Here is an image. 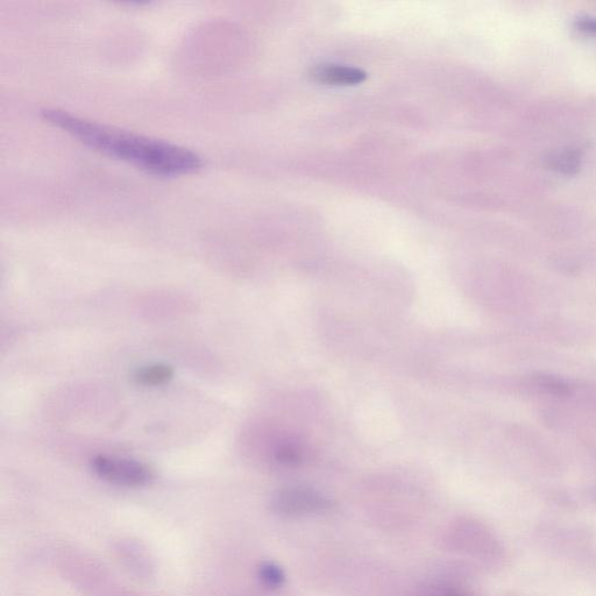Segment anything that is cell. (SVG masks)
<instances>
[{
    "label": "cell",
    "mask_w": 596,
    "mask_h": 596,
    "mask_svg": "<svg viewBox=\"0 0 596 596\" xmlns=\"http://www.w3.org/2000/svg\"><path fill=\"white\" fill-rule=\"evenodd\" d=\"M90 465L99 478L119 486H146L154 479L152 468L137 460L96 456Z\"/></svg>",
    "instance_id": "cell-2"
},
{
    "label": "cell",
    "mask_w": 596,
    "mask_h": 596,
    "mask_svg": "<svg viewBox=\"0 0 596 596\" xmlns=\"http://www.w3.org/2000/svg\"><path fill=\"white\" fill-rule=\"evenodd\" d=\"M536 385L541 387L549 394L556 396H566L570 394V387L563 380L550 375H539L535 378Z\"/></svg>",
    "instance_id": "cell-7"
},
{
    "label": "cell",
    "mask_w": 596,
    "mask_h": 596,
    "mask_svg": "<svg viewBox=\"0 0 596 596\" xmlns=\"http://www.w3.org/2000/svg\"><path fill=\"white\" fill-rule=\"evenodd\" d=\"M174 378V370L172 366L156 364L141 367L134 373V381L140 386L144 387H159L166 385Z\"/></svg>",
    "instance_id": "cell-5"
},
{
    "label": "cell",
    "mask_w": 596,
    "mask_h": 596,
    "mask_svg": "<svg viewBox=\"0 0 596 596\" xmlns=\"http://www.w3.org/2000/svg\"><path fill=\"white\" fill-rule=\"evenodd\" d=\"M41 117L84 146L147 174L172 179L200 172L204 166L200 155L166 140L92 122L60 109H44Z\"/></svg>",
    "instance_id": "cell-1"
},
{
    "label": "cell",
    "mask_w": 596,
    "mask_h": 596,
    "mask_svg": "<svg viewBox=\"0 0 596 596\" xmlns=\"http://www.w3.org/2000/svg\"><path fill=\"white\" fill-rule=\"evenodd\" d=\"M259 577L261 583L268 588H279L285 583V573L281 567L273 563H265L260 566Z\"/></svg>",
    "instance_id": "cell-6"
},
{
    "label": "cell",
    "mask_w": 596,
    "mask_h": 596,
    "mask_svg": "<svg viewBox=\"0 0 596 596\" xmlns=\"http://www.w3.org/2000/svg\"><path fill=\"white\" fill-rule=\"evenodd\" d=\"M576 26L580 31L596 35V19L580 18L576 21Z\"/></svg>",
    "instance_id": "cell-9"
},
{
    "label": "cell",
    "mask_w": 596,
    "mask_h": 596,
    "mask_svg": "<svg viewBox=\"0 0 596 596\" xmlns=\"http://www.w3.org/2000/svg\"><path fill=\"white\" fill-rule=\"evenodd\" d=\"M276 509L283 514H302L321 509L325 502L318 495L304 488H290L276 496Z\"/></svg>",
    "instance_id": "cell-3"
},
{
    "label": "cell",
    "mask_w": 596,
    "mask_h": 596,
    "mask_svg": "<svg viewBox=\"0 0 596 596\" xmlns=\"http://www.w3.org/2000/svg\"><path fill=\"white\" fill-rule=\"evenodd\" d=\"M553 167L564 174L572 175L580 167V154L577 151H567L553 161Z\"/></svg>",
    "instance_id": "cell-8"
},
{
    "label": "cell",
    "mask_w": 596,
    "mask_h": 596,
    "mask_svg": "<svg viewBox=\"0 0 596 596\" xmlns=\"http://www.w3.org/2000/svg\"><path fill=\"white\" fill-rule=\"evenodd\" d=\"M310 77L319 84L349 87L365 82L367 74L359 68L324 65L312 69Z\"/></svg>",
    "instance_id": "cell-4"
}]
</instances>
